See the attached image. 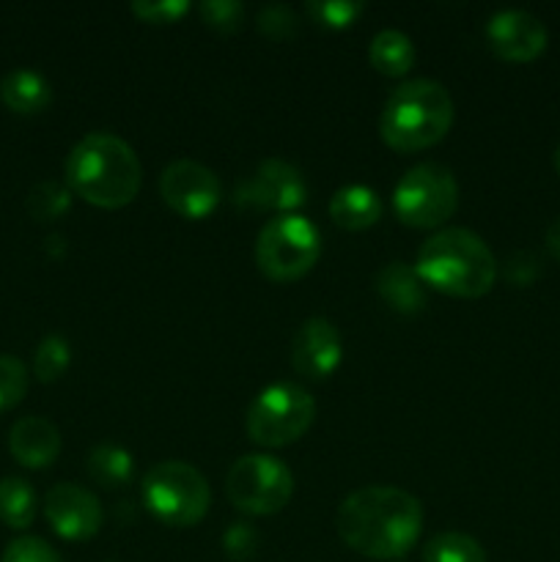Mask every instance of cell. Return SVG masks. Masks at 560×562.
<instances>
[{
    "label": "cell",
    "mask_w": 560,
    "mask_h": 562,
    "mask_svg": "<svg viewBox=\"0 0 560 562\" xmlns=\"http://www.w3.org/2000/svg\"><path fill=\"white\" fill-rule=\"evenodd\" d=\"M335 525L351 552L371 560H401L421 538L423 508L404 488L366 486L340 503Z\"/></svg>",
    "instance_id": "6da1fadb"
},
{
    "label": "cell",
    "mask_w": 560,
    "mask_h": 562,
    "mask_svg": "<svg viewBox=\"0 0 560 562\" xmlns=\"http://www.w3.org/2000/svg\"><path fill=\"white\" fill-rule=\"evenodd\" d=\"M143 165L135 148L113 132H91L66 157V187L99 209H124L137 198Z\"/></svg>",
    "instance_id": "7a4b0ae2"
},
{
    "label": "cell",
    "mask_w": 560,
    "mask_h": 562,
    "mask_svg": "<svg viewBox=\"0 0 560 562\" xmlns=\"http://www.w3.org/2000/svg\"><path fill=\"white\" fill-rule=\"evenodd\" d=\"M423 285L459 300L489 294L497 280V258L486 241L467 228H445L428 236L415 258Z\"/></svg>",
    "instance_id": "3957f363"
},
{
    "label": "cell",
    "mask_w": 560,
    "mask_h": 562,
    "mask_svg": "<svg viewBox=\"0 0 560 562\" xmlns=\"http://www.w3.org/2000/svg\"><path fill=\"white\" fill-rule=\"evenodd\" d=\"M456 119L453 97L437 80H406L388 97L379 119L384 146L399 154L426 151L450 132Z\"/></svg>",
    "instance_id": "277c9868"
},
{
    "label": "cell",
    "mask_w": 560,
    "mask_h": 562,
    "mask_svg": "<svg viewBox=\"0 0 560 562\" xmlns=\"http://www.w3.org/2000/svg\"><path fill=\"white\" fill-rule=\"evenodd\" d=\"M256 267L272 283H296L322 258V234L302 214H278L256 236Z\"/></svg>",
    "instance_id": "5b68a950"
},
{
    "label": "cell",
    "mask_w": 560,
    "mask_h": 562,
    "mask_svg": "<svg viewBox=\"0 0 560 562\" xmlns=\"http://www.w3.org/2000/svg\"><path fill=\"white\" fill-rule=\"evenodd\" d=\"M316 420V401L302 384L275 382L253 398L247 409V437L261 448H285L307 434Z\"/></svg>",
    "instance_id": "8992f818"
},
{
    "label": "cell",
    "mask_w": 560,
    "mask_h": 562,
    "mask_svg": "<svg viewBox=\"0 0 560 562\" xmlns=\"http://www.w3.org/2000/svg\"><path fill=\"white\" fill-rule=\"evenodd\" d=\"M143 503L163 525L195 527L209 514L212 492L192 464L159 461L143 477Z\"/></svg>",
    "instance_id": "52a82bcc"
},
{
    "label": "cell",
    "mask_w": 560,
    "mask_h": 562,
    "mask_svg": "<svg viewBox=\"0 0 560 562\" xmlns=\"http://www.w3.org/2000/svg\"><path fill=\"white\" fill-rule=\"evenodd\" d=\"M459 209L453 170L439 162H421L406 170L393 192V212L410 228H437Z\"/></svg>",
    "instance_id": "ba28073f"
},
{
    "label": "cell",
    "mask_w": 560,
    "mask_h": 562,
    "mask_svg": "<svg viewBox=\"0 0 560 562\" xmlns=\"http://www.w3.org/2000/svg\"><path fill=\"white\" fill-rule=\"evenodd\" d=\"M294 494V475L280 459L267 453L242 456L225 475V497L247 516H275Z\"/></svg>",
    "instance_id": "9c48e42d"
},
{
    "label": "cell",
    "mask_w": 560,
    "mask_h": 562,
    "mask_svg": "<svg viewBox=\"0 0 560 562\" xmlns=\"http://www.w3.org/2000/svg\"><path fill=\"white\" fill-rule=\"evenodd\" d=\"M307 201V184L300 168L278 157H269L247 176L236 190L234 203L253 212L296 214V209Z\"/></svg>",
    "instance_id": "30bf717a"
},
{
    "label": "cell",
    "mask_w": 560,
    "mask_h": 562,
    "mask_svg": "<svg viewBox=\"0 0 560 562\" xmlns=\"http://www.w3.org/2000/svg\"><path fill=\"white\" fill-rule=\"evenodd\" d=\"M159 195L165 206L184 220H203L223 198L217 173L195 159H176L159 176Z\"/></svg>",
    "instance_id": "8fae6325"
},
{
    "label": "cell",
    "mask_w": 560,
    "mask_h": 562,
    "mask_svg": "<svg viewBox=\"0 0 560 562\" xmlns=\"http://www.w3.org/2000/svg\"><path fill=\"white\" fill-rule=\"evenodd\" d=\"M44 516L64 541H91L102 530V505L77 483H58L44 497Z\"/></svg>",
    "instance_id": "7c38bea8"
},
{
    "label": "cell",
    "mask_w": 560,
    "mask_h": 562,
    "mask_svg": "<svg viewBox=\"0 0 560 562\" xmlns=\"http://www.w3.org/2000/svg\"><path fill=\"white\" fill-rule=\"evenodd\" d=\"M547 25L525 9H503L486 25V42L497 58L527 64L547 49Z\"/></svg>",
    "instance_id": "4fadbf2b"
},
{
    "label": "cell",
    "mask_w": 560,
    "mask_h": 562,
    "mask_svg": "<svg viewBox=\"0 0 560 562\" xmlns=\"http://www.w3.org/2000/svg\"><path fill=\"white\" fill-rule=\"evenodd\" d=\"M344 362V338L329 318L313 316L300 324L291 344V366L305 379H329Z\"/></svg>",
    "instance_id": "5bb4252c"
},
{
    "label": "cell",
    "mask_w": 560,
    "mask_h": 562,
    "mask_svg": "<svg viewBox=\"0 0 560 562\" xmlns=\"http://www.w3.org/2000/svg\"><path fill=\"white\" fill-rule=\"evenodd\" d=\"M9 450L16 464L27 470H47L60 453V431L47 417H22L11 426Z\"/></svg>",
    "instance_id": "9a60e30c"
},
{
    "label": "cell",
    "mask_w": 560,
    "mask_h": 562,
    "mask_svg": "<svg viewBox=\"0 0 560 562\" xmlns=\"http://www.w3.org/2000/svg\"><path fill=\"white\" fill-rule=\"evenodd\" d=\"M384 203L377 190L366 184H346L329 198V217L344 231H368L382 220Z\"/></svg>",
    "instance_id": "2e32d148"
},
{
    "label": "cell",
    "mask_w": 560,
    "mask_h": 562,
    "mask_svg": "<svg viewBox=\"0 0 560 562\" xmlns=\"http://www.w3.org/2000/svg\"><path fill=\"white\" fill-rule=\"evenodd\" d=\"M377 291L384 305L393 307L395 313H404V316L421 313L428 302L426 285L417 278L415 267L404 261H390L379 269Z\"/></svg>",
    "instance_id": "e0dca14e"
},
{
    "label": "cell",
    "mask_w": 560,
    "mask_h": 562,
    "mask_svg": "<svg viewBox=\"0 0 560 562\" xmlns=\"http://www.w3.org/2000/svg\"><path fill=\"white\" fill-rule=\"evenodd\" d=\"M0 102L16 115H36L53 102V86L33 69H14L0 80Z\"/></svg>",
    "instance_id": "ac0fdd59"
},
{
    "label": "cell",
    "mask_w": 560,
    "mask_h": 562,
    "mask_svg": "<svg viewBox=\"0 0 560 562\" xmlns=\"http://www.w3.org/2000/svg\"><path fill=\"white\" fill-rule=\"evenodd\" d=\"M368 60L384 77H404L415 66V44L404 31L384 27L368 44Z\"/></svg>",
    "instance_id": "d6986e66"
},
{
    "label": "cell",
    "mask_w": 560,
    "mask_h": 562,
    "mask_svg": "<svg viewBox=\"0 0 560 562\" xmlns=\"http://www.w3.org/2000/svg\"><path fill=\"white\" fill-rule=\"evenodd\" d=\"M88 475L93 483L104 488H121L132 481L135 472V461H132L130 450L119 448V445H97L88 453Z\"/></svg>",
    "instance_id": "ffe728a7"
},
{
    "label": "cell",
    "mask_w": 560,
    "mask_h": 562,
    "mask_svg": "<svg viewBox=\"0 0 560 562\" xmlns=\"http://www.w3.org/2000/svg\"><path fill=\"white\" fill-rule=\"evenodd\" d=\"M36 519V492L25 477L0 481V521L11 530H25Z\"/></svg>",
    "instance_id": "44dd1931"
},
{
    "label": "cell",
    "mask_w": 560,
    "mask_h": 562,
    "mask_svg": "<svg viewBox=\"0 0 560 562\" xmlns=\"http://www.w3.org/2000/svg\"><path fill=\"white\" fill-rule=\"evenodd\" d=\"M423 562H486L481 543L464 532H439L423 549Z\"/></svg>",
    "instance_id": "7402d4cb"
},
{
    "label": "cell",
    "mask_w": 560,
    "mask_h": 562,
    "mask_svg": "<svg viewBox=\"0 0 560 562\" xmlns=\"http://www.w3.org/2000/svg\"><path fill=\"white\" fill-rule=\"evenodd\" d=\"M27 214H31L36 223H53V220H60L71 206V190L60 181H38L33 184V190L27 192Z\"/></svg>",
    "instance_id": "603a6c76"
},
{
    "label": "cell",
    "mask_w": 560,
    "mask_h": 562,
    "mask_svg": "<svg viewBox=\"0 0 560 562\" xmlns=\"http://www.w3.org/2000/svg\"><path fill=\"white\" fill-rule=\"evenodd\" d=\"M71 346L64 335H47L33 355V373L42 384H53L69 371Z\"/></svg>",
    "instance_id": "cb8c5ba5"
},
{
    "label": "cell",
    "mask_w": 560,
    "mask_h": 562,
    "mask_svg": "<svg viewBox=\"0 0 560 562\" xmlns=\"http://www.w3.org/2000/svg\"><path fill=\"white\" fill-rule=\"evenodd\" d=\"M305 11L318 25L344 31V27H351L360 20L366 3H360V0H311V3H305Z\"/></svg>",
    "instance_id": "d4e9b609"
},
{
    "label": "cell",
    "mask_w": 560,
    "mask_h": 562,
    "mask_svg": "<svg viewBox=\"0 0 560 562\" xmlns=\"http://www.w3.org/2000/svg\"><path fill=\"white\" fill-rule=\"evenodd\" d=\"M27 393L25 362L11 355H0V412L14 409Z\"/></svg>",
    "instance_id": "484cf974"
},
{
    "label": "cell",
    "mask_w": 560,
    "mask_h": 562,
    "mask_svg": "<svg viewBox=\"0 0 560 562\" xmlns=\"http://www.w3.org/2000/svg\"><path fill=\"white\" fill-rule=\"evenodd\" d=\"M198 14L212 31L236 33L245 22V5L236 3V0H203L198 5Z\"/></svg>",
    "instance_id": "4316f807"
},
{
    "label": "cell",
    "mask_w": 560,
    "mask_h": 562,
    "mask_svg": "<svg viewBox=\"0 0 560 562\" xmlns=\"http://www.w3.org/2000/svg\"><path fill=\"white\" fill-rule=\"evenodd\" d=\"M256 25L258 31L267 38H272V42H285V38H291L296 33L300 20H296L294 9H289L285 3H272L264 5V9L258 11Z\"/></svg>",
    "instance_id": "83f0119b"
},
{
    "label": "cell",
    "mask_w": 560,
    "mask_h": 562,
    "mask_svg": "<svg viewBox=\"0 0 560 562\" xmlns=\"http://www.w3.org/2000/svg\"><path fill=\"white\" fill-rule=\"evenodd\" d=\"M192 5L187 0H135L130 5L132 14L148 25H173L190 11Z\"/></svg>",
    "instance_id": "f1b7e54d"
},
{
    "label": "cell",
    "mask_w": 560,
    "mask_h": 562,
    "mask_svg": "<svg viewBox=\"0 0 560 562\" xmlns=\"http://www.w3.org/2000/svg\"><path fill=\"white\" fill-rule=\"evenodd\" d=\"M0 562H64V560H60V554L55 552L47 541L25 536V538H16V541H11L9 547H5L3 560Z\"/></svg>",
    "instance_id": "f546056e"
},
{
    "label": "cell",
    "mask_w": 560,
    "mask_h": 562,
    "mask_svg": "<svg viewBox=\"0 0 560 562\" xmlns=\"http://www.w3.org/2000/svg\"><path fill=\"white\" fill-rule=\"evenodd\" d=\"M223 549L228 554V560L234 562H247L256 558L258 552V532L253 530V525L247 521H236L225 530L223 536Z\"/></svg>",
    "instance_id": "4dcf8cb0"
},
{
    "label": "cell",
    "mask_w": 560,
    "mask_h": 562,
    "mask_svg": "<svg viewBox=\"0 0 560 562\" xmlns=\"http://www.w3.org/2000/svg\"><path fill=\"white\" fill-rule=\"evenodd\" d=\"M547 250L560 261V217L547 228Z\"/></svg>",
    "instance_id": "1f68e13d"
},
{
    "label": "cell",
    "mask_w": 560,
    "mask_h": 562,
    "mask_svg": "<svg viewBox=\"0 0 560 562\" xmlns=\"http://www.w3.org/2000/svg\"><path fill=\"white\" fill-rule=\"evenodd\" d=\"M555 168H558V173H560V143H558V148H555Z\"/></svg>",
    "instance_id": "d6a6232c"
}]
</instances>
